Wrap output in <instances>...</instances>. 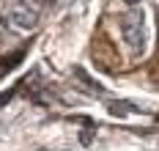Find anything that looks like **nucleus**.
<instances>
[{
  "label": "nucleus",
  "mask_w": 159,
  "mask_h": 151,
  "mask_svg": "<svg viewBox=\"0 0 159 151\" xmlns=\"http://www.w3.org/2000/svg\"><path fill=\"white\" fill-rule=\"evenodd\" d=\"M118 28H121V36H124V41H126L132 52L134 55H143L145 50V14L140 8H132L126 11L121 22H118Z\"/></svg>",
  "instance_id": "1"
},
{
  "label": "nucleus",
  "mask_w": 159,
  "mask_h": 151,
  "mask_svg": "<svg viewBox=\"0 0 159 151\" xmlns=\"http://www.w3.org/2000/svg\"><path fill=\"white\" fill-rule=\"evenodd\" d=\"M36 14H39V8H33V6H25V3H19L14 0V6L8 8V22L16 25V28H22V30H30L33 25H36Z\"/></svg>",
  "instance_id": "2"
},
{
  "label": "nucleus",
  "mask_w": 159,
  "mask_h": 151,
  "mask_svg": "<svg viewBox=\"0 0 159 151\" xmlns=\"http://www.w3.org/2000/svg\"><path fill=\"white\" fill-rule=\"evenodd\" d=\"M25 52H28V47H19L16 52H8V55L0 61V77H3V74H8L14 66H19V63H22V58H25Z\"/></svg>",
  "instance_id": "3"
},
{
  "label": "nucleus",
  "mask_w": 159,
  "mask_h": 151,
  "mask_svg": "<svg viewBox=\"0 0 159 151\" xmlns=\"http://www.w3.org/2000/svg\"><path fill=\"white\" fill-rule=\"evenodd\" d=\"M107 110H110L112 116H129V113H134L137 107H134V104H129V102H110V104H107Z\"/></svg>",
  "instance_id": "4"
},
{
  "label": "nucleus",
  "mask_w": 159,
  "mask_h": 151,
  "mask_svg": "<svg viewBox=\"0 0 159 151\" xmlns=\"http://www.w3.org/2000/svg\"><path fill=\"white\" fill-rule=\"evenodd\" d=\"M124 3H140V0H124Z\"/></svg>",
  "instance_id": "5"
}]
</instances>
